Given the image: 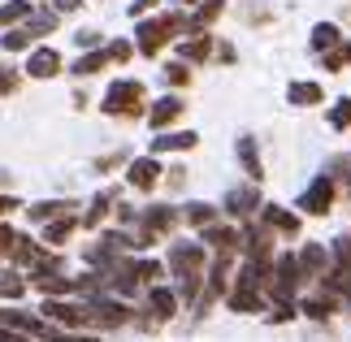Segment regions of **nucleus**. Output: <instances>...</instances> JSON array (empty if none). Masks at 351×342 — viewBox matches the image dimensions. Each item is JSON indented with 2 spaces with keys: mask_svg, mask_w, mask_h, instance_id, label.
I'll use <instances>...</instances> for the list:
<instances>
[{
  "mask_svg": "<svg viewBox=\"0 0 351 342\" xmlns=\"http://www.w3.org/2000/svg\"><path fill=\"white\" fill-rule=\"evenodd\" d=\"M169 269H173V278H178L182 295L191 299L195 286H199V273H204V247H199V243H173L169 247Z\"/></svg>",
  "mask_w": 351,
  "mask_h": 342,
  "instance_id": "obj_1",
  "label": "nucleus"
},
{
  "mask_svg": "<svg viewBox=\"0 0 351 342\" xmlns=\"http://www.w3.org/2000/svg\"><path fill=\"white\" fill-rule=\"evenodd\" d=\"M261 282H265V265L261 260H247L239 273V286L230 291V308L234 312H256L261 308Z\"/></svg>",
  "mask_w": 351,
  "mask_h": 342,
  "instance_id": "obj_2",
  "label": "nucleus"
},
{
  "mask_svg": "<svg viewBox=\"0 0 351 342\" xmlns=\"http://www.w3.org/2000/svg\"><path fill=\"white\" fill-rule=\"evenodd\" d=\"M104 113L109 117H139L143 113V87L139 83H113L109 95H104Z\"/></svg>",
  "mask_w": 351,
  "mask_h": 342,
  "instance_id": "obj_3",
  "label": "nucleus"
},
{
  "mask_svg": "<svg viewBox=\"0 0 351 342\" xmlns=\"http://www.w3.org/2000/svg\"><path fill=\"white\" fill-rule=\"evenodd\" d=\"M173 31H182V18H173V13H165V18H156V22H143L139 26V52L156 57V52L173 39Z\"/></svg>",
  "mask_w": 351,
  "mask_h": 342,
  "instance_id": "obj_4",
  "label": "nucleus"
},
{
  "mask_svg": "<svg viewBox=\"0 0 351 342\" xmlns=\"http://www.w3.org/2000/svg\"><path fill=\"white\" fill-rule=\"evenodd\" d=\"M300 260L295 256H282L278 265H274V278H269V291H274V299L278 304H287V299L295 295V286H300Z\"/></svg>",
  "mask_w": 351,
  "mask_h": 342,
  "instance_id": "obj_5",
  "label": "nucleus"
},
{
  "mask_svg": "<svg viewBox=\"0 0 351 342\" xmlns=\"http://www.w3.org/2000/svg\"><path fill=\"white\" fill-rule=\"evenodd\" d=\"M334 260H339V269H334L330 278H326V286L351 304V234H347V239H339V247H334Z\"/></svg>",
  "mask_w": 351,
  "mask_h": 342,
  "instance_id": "obj_6",
  "label": "nucleus"
},
{
  "mask_svg": "<svg viewBox=\"0 0 351 342\" xmlns=\"http://www.w3.org/2000/svg\"><path fill=\"white\" fill-rule=\"evenodd\" d=\"M173 221H178V212H173V208H152V212H143V225H139V239H134V247H147V243H156L165 230H173Z\"/></svg>",
  "mask_w": 351,
  "mask_h": 342,
  "instance_id": "obj_7",
  "label": "nucleus"
},
{
  "mask_svg": "<svg viewBox=\"0 0 351 342\" xmlns=\"http://www.w3.org/2000/svg\"><path fill=\"white\" fill-rule=\"evenodd\" d=\"M330 204H334V182H330V178H317V182L304 191L300 208H304V212H313V217H326V212H330Z\"/></svg>",
  "mask_w": 351,
  "mask_h": 342,
  "instance_id": "obj_8",
  "label": "nucleus"
},
{
  "mask_svg": "<svg viewBox=\"0 0 351 342\" xmlns=\"http://www.w3.org/2000/svg\"><path fill=\"white\" fill-rule=\"evenodd\" d=\"M130 186L134 191H152L156 182H160V165H156V160L152 156H143V160H130Z\"/></svg>",
  "mask_w": 351,
  "mask_h": 342,
  "instance_id": "obj_9",
  "label": "nucleus"
},
{
  "mask_svg": "<svg viewBox=\"0 0 351 342\" xmlns=\"http://www.w3.org/2000/svg\"><path fill=\"white\" fill-rule=\"evenodd\" d=\"M44 317L48 321H61V325H87V304H61V299H48L44 304Z\"/></svg>",
  "mask_w": 351,
  "mask_h": 342,
  "instance_id": "obj_10",
  "label": "nucleus"
},
{
  "mask_svg": "<svg viewBox=\"0 0 351 342\" xmlns=\"http://www.w3.org/2000/svg\"><path fill=\"white\" fill-rule=\"evenodd\" d=\"M178 117H182V100H178V95H165V100H156V108L147 113V121H152L156 130H165L169 121H178Z\"/></svg>",
  "mask_w": 351,
  "mask_h": 342,
  "instance_id": "obj_11",
  "label": "nucleus"
},
{
  "mask_svg": "<svg viewBox=\"0 0 351 342\" xmlns=\"http://www.w3.org/2000/svg\"><path fill=\"white\" fill-rule=\"evenodd\" d=\"M26 70H31L35 78H52V74H61V57L52 48H39L35 57H31V65H26Z\"/></svg>",
  "mask_w": 351,
  "mask_h": 342,
  "instance_id": "obj_12",
  "label": "nucleus"
},
{
  "mask_svg": "<svg viewBox=\"0 0 351 342\" xmlns=\"http://www.w3.org/2000/svg\"><path fill=\"white\" fill-rule=\"evenodd\" d=\"M300 269H304V278H326V252L317 243H308L300 252Z\"/></svg>",
  "mask_w": 351,
  "mask_h": 342,
  "instance_id": "obj_13",
  "label": "nucleus"
},
{
  "mask_svg": "<svg viewBox=\"0 0 351 342\" xmlns=\"http://www.w3.org/2000/svg\"><path fill=\"white\" fill-rule=\"evenodd\" d=\"M239 160H243V169H247L252 182H261V178H265L261 156H256V143H252V139H239Z\"/></svg>",
  "mask_w": 351,
  "mask_h": 342,
  "instance_id": "obj_14",
  "label": "nucleus"
},
{
  "mask_svg": "<svg viewBox=\"0 0 351 342\" xmlns=\"http://www.w3.org/2000/svg\"><path fill=\"white\" fill-rule=\"evenodd\" d=\"M252 208H256V191L252 186L230 191V199H226V212H230V217H247Z\"/></svg>",
  "mask_w": 351,
  "mask_h": 342,
  "instance_id": "obj_15",
  "label": "nucleus"
},
{
  "mask_svg": "<svg viewBox=\"0 0 351 342\" xmlns=\"http://www.w3.org/2000/svg\"><path fill=\"white\" fill-rule=\"evenodd\" d=\"M182 147H195V134L182 130V134H160L152 139V152H182Z\"/></svg>",
  "mask_w": 351,
  "mask_h": 342,
  "instance_id": "obj_16",
  "label": "nucleus"
},
{
  "mask_svg": "<svg viewBox=\"0 0 351 342\" xmlns=\"http://www.w3.org/2000/svg\"><path fill=\"white\" fill-rule=\"evenodd\" d=\"M265 225L269 230H282V234H300V217L282 212V208H265Z\"/></svg>",
  "mask_w": 351,
  "mask_h": 342,
  "instance_id": "obj_17",
  "label": "nucleus"
},
{
  "mask_svg": "<svg viewBox=\"0 0 351 342\" xmlns=\"http://www.w3.org/2000/svg\"><path fill=\"white\" fill-rule=\"evenodd\" d=\"M334 44H343V35H339V26H330V22H321L317 31H313V48L317 52H330Z\"/></svg>",
  "mask_w": 351,
  "mask_h": 342,
  "instance_id": "obj_18",
  "label": "nucleus"
},
{
  "mask_svg": "<svg viewBox=\"0 0 351 342\" xmlns=\"http://www.w3.org/2000/svg\"><path fill=\"white\" fill-rule=\"evenodd\" d=\"M152 312H156V321H169L173 312H178V299H173L169 291H160V286H156V291H152Z\"/></svg>",
  "mask_w": 351,
  "mask_h": 342,
  "instance_id": "obj_19",
  "label": "nucleus"
},
{
  "mask_svg": "<svg viewBox=\"0 0 351 342\" xmlns=\"http://www.w3.org/2000/svg\"><path fill=\"white\" fill-rule=\"evenodd\" d=\"M74 204H35L31 208V221H57V217H70Z\"/></svg>",
  "mask_w": 351,
  "mask_h": 342,
  "instance_id": "obj_20",
  "label": "nucleus"
},
{
  "mask_svg": "<svg viewBox=\"0 0 351 342\" xmlns=\"http://www.w3.org/2000/svg\"><path fill=\"white\" fill-rule=\"evenodd\" d=\"M291 104H317L321 100V87L317 83H291Z\"/></svg>",
  "mask_w": 351,
  "mask_h": 342,
  "instance_id": "obj_21",
  "label": "nucleus"
},
{
  "mask_svg": "<svg viewBox=\"0 0 351 342\" xmlns=\"http://www.w3.org/2000/svg\"><path fill=\"white\" fill-rule=\"evenodd\" d=\"M113 57L109 52H91V57H78V65H74V74H100L104 65H109Z\"/></svg>",
  "mask_w": 351,
  "mask_h": 342,
  "instance_id": "obj_22",
  "label": "nucleus"
},
{
  "mask_svg": "<svg viewBox=\"0 0 351 342\" xmlns=\"http://www.w3.org/2000/svg\"><path fill=\"white\" fill-rule=\"evenodd\" d=\"M217 13H221V0H208V5H199L195 18H191V31H204V26L217 18Z\"/></svg>",
  "mask_w": 351,
  "mask_h": 342,
  "instance_id": "obj_23",
  "label": "nucleus"
},
{
  "mask_svg": "<svg viewBox=\"0 0 351 342\" xmlns=\"http://www.w3.org/2000/svg\"><path fill=\"white\" fill-rule=\"evenodd\" d=\"M204 239H208L217 252H234V247H239V234H234V230H208Z\"/></svg>",
  "mask_w": 351,
  "mask_h": 342,
  "instance_id": "obj_24",
  "label": "nucleus"
},
{
  "mask_svg": "<svg viewBox=\"0 0 351 342\" xmlns=\"http://www.w3.org/2000/svg\"><path fill=\"white\" fill-rule=\"evenodd\" d=\"M70 230H74V217H57V221L48 225L44 243H65V239H70Z\"/></svg>",
  "mask_w": 351,
  "mask_h": 342,
  "instance_id": "obj_25",
  "label": "nucleus"
},
{
  "mask_svg": "<svg viewBox=\"0 0 351 342\" xmlns=\"http://www.w3.org/2000/svg\"><path fill=\"white\" fill-rule=\"evenodd\" d=\"M343 65H351V44H334L326 52V70H343Z\"/></svg>",
  "mask_w": 351,
  "mask_h": 342,
  "instance_id": "obj_26",
  "label": "nucleus"
},
{
  "mask_svg": "<svg viewBox=\"0 0 351 342\" xmlns=\"http://www.w3.org/2000/svg\"><path fill=\"white\" fill-rule=\"evenodd\" d=\"M182 52H186V57H191V61H204L208 52H213V39H208V35H195L191 44H182Z\"/></svg>",
  "mask_w": 351,
  "mask_h": 342,
  "instance_id": "obj_27",
  "label": "nucleus"
},
{
  "mask_svg": "<svg viewBox=\"0 0 351 342\" xmlns=\"http://www.w3.org/2000/svg\"><path fill=\"white\" fill-rule=\"evenodd\" d=\"M26 13H31V0H13V5H5V9H0V26L18 22V18H26Z\"/></svg>",
  "mask_w": 351,
  "mask_h": 342,
  "instance_id": "obj_28",
  "label": "nucleus"
},
{
  "mask_svg": "<svg viewBox=\"0 0 351 342\" xmlns=\"http://www.w3.org/2000/svg\"><path fill=\"white\" fill-rule=\"evenodd\" d=\"M26 44H31V31H26V26H22V31H9L5 39H0V48H5V52H22Z\"/></svg>",
  "mask_w": 351,
  "mask_h": 342,
  "instance_id": "obj_29",
  "label": "nucleus"
},
{
  "mask_svg": "<svg viewBox=\"0 0 351 342\" xmlns=\"http://www.w3.org/2000/svg\"><path fill=\"white\" fill-rule=\"evenodd\" d=\"M52 26H57V13H35V18H31V26H26V31H31V39H35V35L52 31Z\"/></svg>",
  "mask_w": 351,
  "mask_h": 342,
  "instance_id": "obj_30",
  "label": "nucleus"
},
{
  "mask_svg": "<svg viewBox=\"0 0 351 342\" xmlns=\"http://www.w3.org/2000/svg\"><path fill=\"white\" fill-rule=\"evenodd\" d=\"M109 204H113V195H109V191H104V195H96V204H91V212L83 217V221H87V225H96V221H100V217H104V212H109Z\"/></svg>",
  "mask_w": 351,
  "mask_h": 342,
  "instance_id": "obj_31",
  "label": "nucleus"
},
{
  "mask_svg": "<svg viewBox=\"0 0 351 342\" xmlns=\"http://www.w3.org/2000/svg\"><path fill=\"white\" fill-rule=\"evenodd\" d=\"M22 291H26L22 278H9V273H0V295H5V299H18Z\"/></svg>",
  "mask_w": 351,
  "mask_h": 342,
  "instance_id": "obj_32",
  "label": "nucleus"
},
{
  "mask_svg": "<svg viewBox=\"0 0 351 342\" xmlns=\"http://www.w3.org/2000/svg\"><path fill=\"white\" fill-rule=\"evenodd\" d=\"M186 221H191V225H208L213 208H208V204H191V208H186Z\"/></svg>",
  "mask_w": 351,
  "mask_h": 342,
  "instance_id": "obj_33",
  "label": "nucleus"
},
{
  "mask_svg": "<svg viewBox=\"0 0 351 342\" xmlns=\"http://www.w3.org/2000/svg\"><path fill=\"white\" fill-rule=\"evenodd\" d=\"M13 91H18V74L0 65V95H13Z\"/></svg>",
  "mask_w": 351,
  "mask_h": 342,
  "instance_id": "obj_34",
  "label": "nucleus"
},
{
  "mask_svg": "<svg viewBox=\"0 0 351 342\" xmlns=\"http://www.w3.org/2000/svg\"><path fill=\"white\" fill-rule=\"evenodd\" d=\"M165 78H169L173 87H182L186 78H191V70H186V65H165Z\"/></svg>",
  "mask_w": 351,
  "mask_h": 342,
  "instance_id": "obj_35",
  "label": "nucleus"
},
{
  "mask_svg": "<svg viewBox=\"0 0 351 342\" xmlns=\"http://www.w3.org/2000/svg\"><path fill=\"white\" fill-rule=\"evenodd\" d=\"M330 121H334V126H351V100H343V108H334Z\"/></svg>",
  "mask_w": 351,
  "mask_h": 342,
  "instance_id": "obj_36",
  "label": "nucleus"
},
{
  "mask_svg": "<svg viewBox=\"0 0 351 342\" xmlns=\"http://www.w3.org/2000/svg\"><path fill=\"white\" fill-rule=\"evenodd\" d=\"M48 342H100V338H78V334H52L48 330Z\"/></svg>",
  "mask_w": 351,
  "mask_h": 342,
  "instance_id": "obj_37",
  "label": "nucleus"
},
{
  "mask_svg": "<svg viewBox=\"0 0 351 342\" xmlns=\"http://www.w3.org/2000/svg\"><path fill=\"white\" fill-rule=\"evenodd\" d=\"M0 342H31V338L18 334V330H9V325H0Z\"/></svg>",
  "mask_w": 351,
  "mask_h": 342,
  "instance_id": "obj_38",
  "label": "nucleus"
},
{
  "mask_svg": "<svg viewBox=\"0 0 351 342\" xmlns=\"http://www.w3.org/2000/svg\"><path fill=\"white\" fill-rule=\"evenodd\" d=\"M13 239H18V234H13L9 225H0V252H13Z\"/></svg>",
  "mask_w": 351,
  "mask_h": 342,
  "instance_id": "obj_39",
  "label": "nucleus"
},
{
  "mask_svg": "<svg viewBox=\"0 0 351 342\" xmlns=\"http://www.w3.org/2000/svg\"><path fill=\"white\" fill-rule=\"evenodd\" d=\"M74 39H78V48H96V39H100V35H96V31H78Z\"/></svg>",
  "mask_w": 351,
  "mask_h": 342,
  "instance_id": "obj_40",
  "label": "nucleus"
},
{
  "mask_svg": "<svg viewBox=\"0 0 351 342\" xmlns=\"http://www.w3.org/2000/svg\"><path fill=\"white\" fill-rule=\"evenodd\" d=\"M109 57L113 61H126L130 57V44H109Z\"/></svg>",
  "mask_w": 351,
  "mask_h": 342,
  "instance_id": "obj_41",
  "label": "nucleus"
},
{
  "mask_svg": "<svg viewBox=\"0 0 351 342\" xmlns=\"http://www.w3.org/2000/svg\"><path fill=\"white\" fill-rule=\"evenodd\" d=\"M147 9H156V0H130V13H147Z\"/></svg>",
  "mask_w": 351,
  "mask_h": 342,
  "instance_id": "obj_42",
  "label": "nucleus"
},
{
  "mask_svg": "<svg viewBox=\"0 0 351 342\" xmlns=\"http://www.w3.org/2000/svg\"><path fill=\"white\" fill-rule=\"evenodd\" d=\"M13 208H18V199H9V195H0V217H5V212H13Z\"/></svg>",
  "mask_w": 351,
  "mask_h": 342,
  "instance_id": "obj_43",
  "label": "nucleus"
},
{
  "mask_svg": "<svg viewBox=\"0 0 351 342\" xmlns=\"http://www.w3.org/2000/svg\"><path fill=\"white\" fill-rule=\"evenodd\" d=\"M57 9H78V0H57Z\"/></svg>",
  "mask_w": 351,
  "mask_h": 342,
  "instance_id": "obj_44",
  "label": "nucleus"
},
{
  "mask_svg": "<svg viewBox=\"0 0 351 342\" xmlns=\"http://www.w3.org/2000/svg\"><path fill=\"white\" fill-rule=\"evenodd\" d=\"M178 5H195V0H178Z\"/></svg>",
  "mask_w": 351,
  "mask_h": 342,
  "instance_id": "obj_45",
  "label": "nucleus"
}]
</instances>
